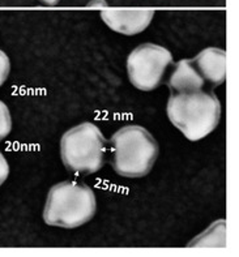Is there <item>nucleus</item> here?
I'll return each instance as SVG.
<instances>
[{"label":"nucleus","instance_id":"1","mask_svg":"<svg viewBox=\"0 0 239 257\" xmlns=\"http://www.w3.org/2000/svg\"><path fill=\"white\" fill-rule=\"evenodd\" d=\"M160 154L157 140L141 125H125L108 141V157L114 171L126 179H139L151 173Z\"/></svg>","mask_w":239,"mask_h":257},{"label":"nucleus","instance_id":"2","mask_svg":"<svg viewBox=\"0 0 239 257\" xmlns=\"http://www.w3.org/2000/svg\"><path fill=\"white\" fill-rule=\"evenodd\" d=\"M166 112L174 127L190 141H199L216 130L221 120V102L203 90L171 93Z\"/></svg>","mask_w":239,"mask_h":257},{"label":"nucleus","instance_id":"3","mask_svg":"<svg viewBox=\"0 0 239 257\" xmlns=\"http://www.w3.org/2000/svg\"><path fill=\"white\" fill-rule=\"evenodd\" d=\"M97 212L93 189L84 183L62 182L50 189L43 209V221L49 226L76 228L88 223Z\"/></svg>","mask_w":239,"mask_h":257},{"label":"nucleus","instance_id":"4","mask_svg":"<svg viewBox=\"0 0 239 257\" xmlns=\"http://www.w3.org/2000/svg\"><path fill=\"white\" fill-rule=\"evenodd\" d=\"M60 156L68 171L77 175H90L105 166L108 141L95 124L85 121L63 135Z\"/></svg>","mask_w":239,"mask_h":257},{"label":"nucleus","instance_id":"5","mask_svg":"<svg viewBox=\"0 0 239 257\" xmlns=\"http://www.w3.org/2000/svg\"><path fill=\"white\" fill-rule=\"evenodd\" d=\"M173 63V54L167 49L156 43H143L128 55V78L139 90L152 91L160 86Z\"/></svg>","mask_w":239,"mask_h":257},{"label":"nucleus","instance_id":"6","mask_svg":"<svg viewBox=\"0 0 239 257\" xmlns=\"http://www.w3.org/2000/svg\"><path fill=\"white\" fill-rule=\"evenodd\" d=\"M154 16L151 8H135V10H108L102 11L101 19L115 33L123 36H135L144 32Z\"/></svg>","mask_w":239,"mask_h":257},{"label":"nucleus","instance_id":"7","mask_svg":"<svg viewBox=\"0 0 239 257\" xmlns=\"http://www.w3.org/2000/svg\"><path fill=\"white\" fill-rule=\"evenodd\" d=\"M192 62L205 82L213 86L223 84L226 78V52L222 49H204L192 59Z\"/></svg>","mask_w":239,"mask_h":257},{"label":"nucleus","instance_id":"8","mask_svg":"<svg viewBox=\"0 0 239 257\" xmlns=\"http://www.w3.org/2000/svg\"><path fill=\"white\" fill-rule=\"evenodd\" d=\"M205 80L200 75L193 64L192 59H182L174 65L167 86L174 93H187V91L203 90Z\"/></svg>","mask_w":239,"mask_h":257},{"label":"nucleus","instance_id":"9","mask_svg":"<svg viewBox=\"0 0 239 257\" xmlns=\"http://www.w3.org/2000/svg\"><path fill=\"white\" fill-rule=\"evenodd\" d=\"M226 245V222L218 219L191 241L188 247L222 248Z\"/></svg>","mask_w":239,"mask_h":257},{"label":"nucleus","instance_id":"10","mask_svg":"<svg viewBox=\"0 0 239 257\" xmlns=\"http://www.w3.org/2000/svg\"><path fill=\"white\" fill-rule=\"evenodd\" d=\"M12 131V117L10 108L3 101H0V141L6 139Z\"/></svg>","mask_w":239,"mask_h":257},{"label":"nucleus","instance_id":"11","mask_svg":"<svg viewBox=\"0 0 239 257\" xmlns=\"http://www.w3.org/2000/svg\"><path fill=\"white\" fill-rule=\"evenodd\" d=\"M11 72V60L4 51L0 50V86L7 81Z\"/></svg>","mask_w":239,"mask_h":257},{"label":"nucleus","instance_id":"12","mask_svg":"<svg viewBox=\"0 0 239 257\" xmlns=\"http://www.w3.org/2000/svg\"><path fill=\"white\" fill-rule=\"evenodd\" d=\"M8 175H10V165L3 153L0 152V187L3 186V183L8 179Z\"/></svg>","mask_w":239,"mask_h":257},{"label":"nucleus","instance_id":"13","mask_svg":"<svg viewBox=\"0 0 239 257\" xmlns=\"http://www.w3.org/2000/svg\"><path fill=\"white\" fill-rule=\"evenodd\" d=\"M89 7H107V3L103 0H93L90 3H88Z\"/></svg>","mask_w":239,"mask_h":257},{"label":"nucleus","instance_id":"14","mask_svg":"<svg viewBox=\"0 0 239 257\" xmlns=\"http://www.w3.org/2000/svg\"><path fill=\"white\" fill-rule=\"evenodd\" d=\"M43 4H46V6H50V7H54L56 6V4H59L60 0H41Z\"/></svg>","mask_w":239,"mask_h":257}]
</instances>
